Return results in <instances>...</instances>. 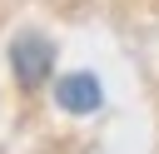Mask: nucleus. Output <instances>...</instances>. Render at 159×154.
Here are the masks:
<instances>
[{
    "mask_svg": "<svg viewBox=\"0 0 159 154\" xmlns=\"http://www.w3.org/2000/svg\"><path fill=\"white\" fill-rule=\"evenodd\" d=\"M10 75H15V84L40 89V84L55 75V45H50L45 35H35V30L15 35V40H10Z\"/></svg>",
    "mask_w": 159,
    "mask_h": 154,
    "instance_id": "f257e3e1",
    "label": "nucleus"
},
{
    "mask_svg": "<svg viewBox=\"0 0 159 154\" xmlns=\"http://www.w3.org/2000/svg\"><path fill=\"white\" fill-rule=\"evenodd\" d=\"M55 104H60L65 114H94V109L104 104V84H99L89 70H75V75L55 79Z\"/></svg>",
    "mask_w": 159,
    "mask_h": 154,
    "instance_id": "f03ea898",
    "label": "nucleus"
}]
</instances>
